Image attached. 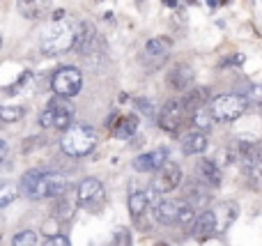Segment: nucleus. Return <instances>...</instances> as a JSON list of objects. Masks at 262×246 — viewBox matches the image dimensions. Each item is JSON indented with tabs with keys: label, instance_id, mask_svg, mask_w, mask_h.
I'll return each mask as SVG.
<instances>
[{
	"label": "nucleus",
	"instance_id": "22",
	"mask_svg": "<svg viewBox=\"0 0 262 246\" xmlns=\"http://www.w3.org/2000/svg\"><path fill=\"white\" fill-rule=\"evenodd\" d=\"M191 122H193V127L200 129V131H209V129L214 127V122H216V120H214L209 106H203V108H198V110H193V113H191Z\"/></svg>",
	"mask_w": 262,
	"mask_h": 246
},
{
	"label": "nucleus",
	"instance_id": "26",
	"mask_svg": "<svg viewBox=\"0 0 262 246\" xmlns=\"http://www.w3.org/2000/svg\"><path fill=\"white\" fill-rule=\"evenodd\" d=\"M23 115H26L23 106H0V120L3 122H16Z\"/></svg>",
	"mask_w": 262,
	"mask_h": 246
},
{
	"label": "nucleus",
	"instance_id": "25",
	"mask_svg": "<svg viewBox=\"0 0 262 246\" xmlns=\"http://www.w3.org/2000/svg\"><path fill=\"white\" fill-rule=\"evenodd\" d=\"M239 95H244L251 104L262 106V85H260V83H244Z\"/></svg>",
	"mask_w": 262,
	"mask_h": 246
},
{
	"label": "nucleus",
	"instance_id": "20",
	"mask_svg": "<svg viewBox=\"0 0 262 246\" xmlns=\"http://www.w3.org/2000/svg\"><path fill=\"white\" fill-rule=\"evenodd\" d=\"M76 203H78V198L72 200L67 193H62V196L58 198V205H55V210H53V216L58 221H69L74 216V212H76Z\"/></svg>",
	"mask_w": 262,
	"mask_h": 246
},
{
	"label": "nucleus",
	"instance_id": "38",
	"mask_svg": "<svg viewBox=\"0 0 262 246\" xmlns=\"http://www.w3.org/2000/svg\"><path fill=\"white\" fill-rule=\"evenodd\" d=\"M260 115H262V106H260Z\"/></svg>",
	"mask_w": 262,
	"mask_h": 246
},
{
	"label": "nucleus",
	"instance_id": "36",
	"mask_svg": "<svg viewBox=\"0 0 262 246\" xmlns=\"http://www.w3.org/2000/svg\"><path fill=\"white\" fill-rule=\"evenodd\" d=\"M163 3H166L168 7H177V0H163Z\"/></svg>",
	"mask_w": 262,
	"mask_h": 246
},
{
	"label": "nucleus",
	"instance_id": "35",
	"mask_svg": "<svg viewBox=\"0 0 262 246\" xmlns=\"http://www.w3.org/2000/svg\"><path fill=\"white\" fill-rule=\"evenodd\" d=\"M207 5H209V7H219V5H221V0H207Z\"/></svg>",
	"mask_w": 262,
	"mask_h": 246
},
{
	"label": "nucleus",
	"instance_id": "28",
	"mask_svg": "<svg viewBox=\"0 0 262 246\" xmlns=\"http://www.w3.org/2000/svg\"><path fill=\"white\" fill-rule=\"evenodd\" d=\"M134 244V237H131V230L120 226L113 233V239H111V246H131Z\"/></svg>",
	"mask_w": 262,
	"mask_h": 246
},
{
	"label": "nucleus",
	"instance_id": "37",
	"mask_svg": "<svg viewBox=\"0 0 262 246\" xmlns=\"http://www.w3.org/2000/svg\"><path fill=\"white\" fill-rule=\"evenodd\" d=\"M157 246H166V244H163V242H159V244H157Z\"/></svg>",
	"mask_w": 262,
	"mask_h": 246
},
{
	"label": "nucleus",
	"instance_id": "29",
	"mask_svg": "<svg viewBox=\"0 0 262 246\" xmlns=\"http://www.w3.org/2000/svg\"><path fill=\"white\" fill-rule=\"evenodd\" d=\"M134 168L140 170V173H157V170H154V164H152V156H149V152H147V154L136 156V159H134Z\"/></svg>",
	"mask_w": 262,
	"mask_h": 246
},
{
	"label": "nucleus",
	"instance_id": "18",
	"mask_svg": "<svg viewBox=\"0 0 262 246\" xmlns=\"http://www.w3.org/2000/svg\"><path fill=\"white\" fill-rule=\"evenodd\" d=\"M195 175H198L200 180H203L207 187H221V170H219V166L214 164V161L209 159H200L198 166H195Z\"/></svg>",
	"mask_w": 262,
	"mask_h": 246
},
{
	"label": "nucleus",
	"instance_id": "6",
	"mask_svg": "<svg viewBox=\"0 0 262 246\" xmlns=\"http://www.w3.org/2000/svg\"><path fill=\"white\" fill-rule=\"evenodd\" d=\"M81 87H83V74L76 67L64 64V67L55 69V74L51 76V90L60 97L72 99V97H76L81 92Z\"/></svg>",
	"mask_w": 262,
	"mask_h": 246
},
{
	"label": "nucleus",
	"instance_id": "40",
	"mask_svg": "<svg viewBox=\"0 0 262 246\" xmlns=\"http://www.w3.org/2000/svg\"><path fill=\"white\" fill-rule=\"evenodd\" d=\"M138 3H143V0H138Z\"/></svg>",
	"mask_w": 262,
	"mask_h": 246
},
{
	"label": "nucleus",
	"instance_id": "2",
	"mask_svg": "<svg viewBox=\"0 0 262 246\" xmlns=\"http://www.w3.org/2000/svg\"><path fill=\"white\" fill-rule=\"evenodd\" d=\"M78 35V23L76 21H53L39 39V49L44 55H60L67 53L69 49H74Z\"/></svg>",
	"mask_w": 262,
	"mask_h": 246
},
{
	"label": "nucleus",
	"instance_id": "13",
	"mask_svg": "<svg viewBox=\"0 0 262 246\" xmlns=\"http://www.w3.org/2000/svg\"><path fill=\"white\" fill-rule=\"evenodd\" d=\"M140 127L138 115H118V118L111 122V129H113V136L120 138V141H127L131 138Z\"/></svg>",
	"mask_w": 262,
	"mask_h": 246
},
{
	"label": "nucleus",
	"instance_id": "1",
	"mask_svg": "<svg viewBox=\"0 0 262 246\" xmlns=\"http://www.w3.org/2000/svg\"><path fill=\"white\" fill-rule=\"evenodd\" d=\"M21 193L32 200H44V198H60L67 193L69 182L60 173H44V170H28L21 177Z\"/></svg>",
	"mask_w": 262,
	"mask_h": 246
},
{
	"label": "nucleus",
	"instance_id": "16",
	"mask_svg": "<svg viewBox=\"0 0 262 246\" xmlns=\"http://www.w3.org/2000/svg\"><path fill=\"white\" fill-rule=\"evenodd\" d=\"M177 214H180V203L175 200H159L154 205V219L161 226H175Z\"/></svg>",
	"mask_w": 262,
	"mask_h": 246
},
{
	"label": "nucleus",
	"instance_id": "23",
	"mask_svg": "<svg viewBox=\"0 0 262 246\" xmlns=\"http://www.w3.org/2000/svg\"><path fill=\"white\" fill-rule=\"evenodd\" d=\"M18 191H21V187H16V184H12V182H0V207H7L9 203L16 200Z\"/></svg>",
	"mask_w": 262,
	"mask_h": 246
},
{
	"label": "nucleus",
	"instance_id": "27",
	"mask_svg": "<svg viewBox=\"0 0 262 246\" xmlns=\"http://www.w3.org/2000/svg\"><path fill=\"white\" fill-rule=\"evenodd\" d=\"M37 244V233L35 230H21L12 237V246H35Z\"/></svg>",
	"mask_w": 262,
	"mask_h": 246
},
{
	"label": "nucleus",
	"instance_id": "21",
	"mask_svg": "<svg viewBox=\"0 0 262 246\" xmlns=\"http://www.w3.org/2000/svg\"><path fill=\"white\" fill-rule=\"evenodd\" d=\"M147 205H149L147 191H134L129 196V214L134 216V219H140V216H145V212H147Z\"/></svg>",
	"mask_w": 262,
	"mask_h": 246
},
{
	"label": "nucleus",
	"instance_id": "7",
	"mask_svg": "<svg viewBox=\"0 0 262 246\" xmlns=\"http://www.w3.org/2000/svg\"><path fill=\"white\" fill-rule=\"evenodd\" d=\"M170 51H172L170 37H152V39L143 46L140 62H143L147 69H159L168 58H170Z\"/></svg>",
	"mask_w": 262,
	"mask_h": 246
},
{
	"label": "nucleus",
	"instance_id": "32",
	"mask_svg": "<svg viewBox=\"0 0 262 246\" xmlns=\"http://www.w3.org/2000/svg\"><path fill=\"white\" fill-rule=\"evenodd\" d=\"M41 230H44V235H46V237H51V235H60V233H58V219H53V221H46V226H44V228H41Z\"/></svg>",
	"mask_w": 262,
	"mask_h": 246
},
{
	"label": "nucleus",
	"instance_id": "8",
	"mask_svg": "<svg viewBox=\"0 0 262 246\" xmlns=\"http://www.w3.org/2000/svg\"><path fill=\"white\" fill-rule=\"evenodd\" d=\"M184 115H186L184 101H180V99L166 101L163 108H161V113L157 115L159 127H161L166 133H172V136H175V133L182 129V124H184Z\"/></svg>",
	"mask_w": 262,
	"mask_h": 246
},
{
	"label": "nucleus",
	"instance_id": "4",
	"mask_svg": "<svg viewBox=\"0 0 262 246\" xmlns=\"http://www.w3.org/2000/svg\"><path fill=\"white\" fill-rule=\"evenodd\" d=\"M74 115H76V110H74L72 101H69L67 97L55 95L53 99H49L46 108L41 110L39 124L44 129H58V131H64V129H69L74 124Z\"/></svg>",
	"mask_w": 262,
	"mask_h": 246
},
{
	"label": "nucleus",
	"instance_id": "30",
	"mask_svg": "<svg viewBox=\"0 0 262 246\" xmlns=\"http://www.w3.org/2000/svg\"><path fill=\"white\" fill-rule=\"evenodd\" d=\"M136 106H138V108L143 110V115H147V118H154V115H159L154 101L147 99V97H140V99H136Z\"/></svg>",
	"mask_w": 262,
	"mask_h": 246
},
{
	"label": "nucleus",
	"instance_id": "19",
	"mask_svg": "<svg viewBox=\"0 0 262 246\" xmlns=\"http://www.w3.org/2000/svg\"><path fill=\"white\" fill-rule=\"evenodd\" d=\"M207 99H209V90H207V87H193V90L186 92V97L182 101H184L186 113H193V110L207 106Z\"/></svg>",
	"mask_w": 262,
	"mask_h": 246
},
{
	"label": "nucleus",
	"instance_id": "39",
	"mask_svg": "<svg viewBox=\"0 0 262 246\" xmlns=\"http://www.w3.org/2000/svg\"><path fill=\"white\" fill-rule=\"evenodd\" d=\"M0 46H3V39H0Z\"/></svg>",
	"mask_w": 262,
	"mask_h": 246
},
{
	"label": "nucleus",
	"instance_id": "3",
	"mask_svg": "<svg viewBox=\"0 0 262 246\" xmlns=\"http://www.w3.org/2000/svg\"><path fill=\"white\" fill-rule=\"evenodd\" d=\"M97 129L90 124H72L69 129H64L62 138H60V147L67 156L72 159H83V156L92 154L97 147Z\"/></svg>",
	"mask_w": 262,
	"mask_h": 246
},
{
	"label": "nucleus",
	"instance_id": "14",
	"mask_svg": "<svg viewBox=\"0 0 262 246\" xmlns=\"http://www.w3.org/2000/svg\"><path fill=\"white\" fill-rule=\"evenodd\" d=\"M193 78H195L193 69H191L189 64L180 62L168 72V85H170L172 90H186V87L193 83Z\"/></svg>",
	"mask_w": 262,
	"mask_h": 246
},
{
	"label": "nucleus",
	"instance_id": "33",
	"mask_svg": "<svg viewBox=\"0 0 262 246\" xmlns=\"http://www.w3.org/2000/svg\"><path fill=\"white\" fill-rule=\"evenodd\" d=\"M244 55H232V58H228V60H223V67H230V64H237V67H239V64H244Z\"/></svg>",
	"mask_w": 262,
	"mask_h": 246
},
{
	"label": "nucleus",
	"instance_id": "11",
	"mask_svg": "<svg viewBox=\"0 0 262 246\" xmlns=\"http://www.w3.org/2000/svg\"><path fill=\"white\" fill-rule=\"evenodd\" d=\"M182 168L177 164H166L161 170H159V177H157V182L152 184L157 191H161V193H170V191H175L177 187L182 184Z\"/></svg>",
	"mask_w": 262,
	"mask_h": 246
},
{
	"label": "nucleus",
	"instance_id": "5",
	"mask_svg": "<svg viewBox=\"0 0 262 246\" xmlns=\"http://www.w3.org/2000/svg\"><path fill=\"white\" fill-rule=\"evenodd\" d=\"M251 101L239 92H228V95H219L209 101V110H212L216 122H235L246 113Z\"/></svg>",
	"mask_w": 262,
	"mask_h": 246
},
{
	"label": "nucleus",
	"instance_id": "9",
	"mask_svg": "<svg viewBox=\"0 0 262 246\" xmlns=\"http://www.w3.org/2000/svg\"><path fill=\"white\" fill-rule=\"evenodd\" d=\"M219 230H221V226H219V216H216V212H212V210H205L203 214L195 219V223L191 226V235H193V239H198V242H207V239H212Z\"/></svg>",
	"mask_w": 262,
	"mask_h": 246
},
{
	"label": "nucleus",
	"instance_id": "10",
	"mask_svg": "<svg viewBox=\"0 0 262 246\" xmlns=\"http://www.w3.org/2000/svg\"><path fill=\"white\" fill-rule=\"evenodd\" d=\"M76 198H78V205H83V207H90V205H95V203H101L104 200V184H101L97 177H85L76 187Z\"/></svg>",
	"mask_w": 262,
	"mask_h": 246
},
{
	"label": "nucleus",
	"instance_id": "17",
	"mask_svg": "<svg viewBox=\"0 0 262 246\" xmlns=\"http://www.w3.org/2000/svg\"><path fill=\"white\" fill-rule=\"evenodd\" d=\"M18 12L26 18L39 21L51 12V0H18Z\"/></svg>",
	"mask_w": 262,
	"mask_h": 246
},
{
	"label": "nucleus",
	"instance_id": "31",
	"mask_svg": "<svg viewBox=\"0 0 262 246\" xmlns=\"http://www.w3.org/2000/svg\"><path fill=\"white\" fill-rule=\"evenodd\" d=\"M41 246H72V242L64 235H51V237H46V242Z\"/></svg>",
	"mask_w": 262,
	"mask_h": 246
},
{
	"label": "nucleus",
	"instance_id": "34",
	"mask_svg": "<svg viewBox=\"0 0 262 246\" xmlns=\"http://www.w3.org/2000/svg\"><path fill=\"white\" fill-rule=\"evenodd\" d=\"M5 156H7V143L0 141V164L5 161Z\"/></svg>",
	"mask_w": 262,
	"mask_h": 246
},
{
	"label": "nucleus",
	"instance_id": "12",
	"mask_svg": "<svg viewBox=\"0 0 262 246\" xmlns=\"http://www.w3.org/2000/svg\"><path fill=\"white\" fill-rule=\"evenodd\" d=\"M99 41L97 37V30L90 21H81L78 23V35H76V44H74V51L78 53H90L95 49V44Z\"/></svg>",
	"mask_w": 262,
	"mask_h": 246
},
{
	"label": "nucleus",
	"instance_id": "15",
	"mask_svg": "<svg viewBox=\"0 0 262 246\" xmlns=\"http://www.w3.org/2000/svg\"><path fill=\"white\" fill-rule=\"evenodd\" d=\"M205 150H207V131H200V129H195V131L186 133L184 141H182V152H184L186 156L203 154Z\"/></svg>",
	"mask_w": 262,
	"mask_h": 246
},
{
	"label": "nucleus",
	"instance_id": "24",
	"mask_svg": "<svg viewBox=\"0 0 262 246\" xmlns=\"http://www.w3.org/2000/svg\"><path fill=\"white\" fill-rule=\"evenodd\" d=\"M195 210L191 203H184V205H180V214H177V223L182 226V228H191V226L195 223Z\"/></svg>",
	"mask_w": 262,
	"mask_h": 246
}]
</instances>
